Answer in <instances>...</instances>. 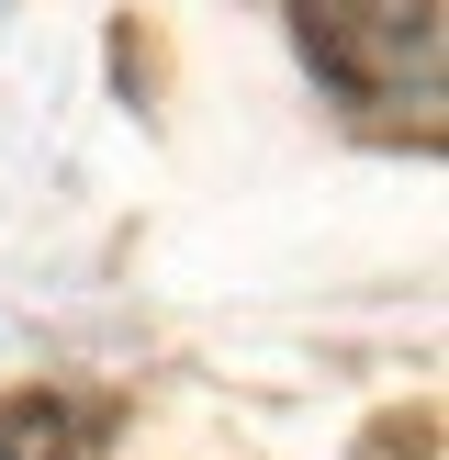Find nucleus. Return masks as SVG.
Returning <instances> with one entry per match:
<instances>
[{
  "label": "nucleus",
  "mask_w": 449,
  "mask_h": 460,
  "mask_svg": "<svg viewBox=\"0 0 449 460\" xmlns=\"http://www.w3.org/2000/svg\"><path fill=\"white\" fill-rule=\"evenodd\" d=\"M101 438H112V404H79V394L0 404V460H101Z\"/></svg>",
  "instance_id": "2"
},
{
  "label": "nucleus",
  "mask_w": 449,
  "mask_h": 460,
  "mask_svg": "<svg viewBox=\"0 0 449 460\" xmlns=\"http://www.w3.org/2000/svg\"><path fill=\"white\" fill-rule=\"evenodd\" d=\"M304 57L348 102H393L404 79L427 90V67H438V0H314L304 12Z\"/></svg>",
  "instance_id": "1"
}]
</instances>
